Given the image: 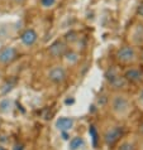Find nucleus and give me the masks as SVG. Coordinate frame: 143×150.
Listing matches in <instances>:
<instances>
[{
  "label": "nucleus",
  "mask_w": 143,
  "mask_h": 150,
  "mask_svg": "<svg viewBox=\"0 0 143 150\" xmlns=\"http://www.w3.org/2000/svg\"><path fill=\"white\" fill-rule=\"evenodd\" d=\"M110 111L118 120H125L133 111V105L130 98L122 91H115L110 97Z\"/></svg>",
  "instance_id": "1"
},
{
  "label": "nucleus",
  "mask_w": 143,
  "mask_h": 150,
  "mask_svg": "<svg viewBox=\"0 0 143 150\" xmlns=\"http://www.w3.org/2000/svg\"><path fill=\"white\" fill-rule=\"evenodd\" d=\"M117 59L119 63L125 66H132L138 61V53L133 45H124L117 51Z\"/></svg>",
  "instance_id": "2"
},
{
  "label": "nucleus",
  "mask_w": 143,
  "mask_h": 150,
  "mask_svg": "<svg viewBox=\"0 0 143 150\" xmlns=\"http://www.w3.org/2000/svg\"><path fill=\"white\" fill-rule=\"evenodd\" d=\"M122 136H123V127L118 124H112L104 130L103 139L108 146H113L122 139Z\"/></svg>",
  "instance_id": "3"
},
{
  "label": "nucleus",
  "mask_w": 143,
  "mask_h": 150,
  "mask_svg": "<svg viewBox=\"0 0 143 150\" xmlns=\"http://www.w3.org/2000/svg\"><path fill=\"white\" fill-rule=\"evenodd\" d=\"M105 78H107L109 86L115 91H122L128 86V82L124 78V76H122L117 69H113V68L109 69L108 72L105 73Z\"/></svg>",
  "instance_id": "4"
},
{
  "label": "nucleus",
  "mask_w": 143,
  "mask_h": 150,
  "mask_svg": "<svg viewBox=\"0 0 143 150\" xmlns=\"http://www.w3.org/2000/svg\"><path fill=\"white\" fill-rule=\"evenodd\" d=\"M47 78L53 85H62L67 80V71L64 66H53L48 69Z\"/></svg>",
  "instance_id": "5"
},
{
  "label": "nucleus",
  "mask_w": 143,
  "mask_h": 150,
  "mask_svg": "<svg viewBox=\"0 0 143 150\" xmlns=\"http://www.w3.org/2000/svg\"><path fill=\"white\" fill-rule=\"evenodd\" d=\"M123 76L128 83H133V85H141V83H143V69L139 67L129 66V67L125 68Z\"/></svg>",
  "instance_id": "6"
},
{
  "label": "nucleus",
  "mask_w": 143,
  "mask_h": 150,
  "mask_svg": "<svg viewBox=\"0 0 143 150\" xmlns=\"http://www.w3.org/2000/svg\"><path fill=\"white\" fill-rule=\"evenodd\" d=\"M16 57H18V51L15 47L6 45L0 49V64L1 66L10 64L11 62L16 59Z\"/></svg>",
  "instance_id": "7"
},
{
  "label": "nucleus",
  "mask_w": 143,
  "mask_h": 150,
  "mask_svg": "<svg viewBox=\"0 0 143 150\" xmlns=\"http://www.w3.org/2000/svg\"><path fill=\"white\" fill-rule=\"evenodd\" d=\"M19 38H20L22 45H24L26 48H31L37 43V40H38V33L33 28H27L26 30L22 32Z\"/></svg>",
  "instance_id": "8"
},
{
  "label": "nucleus",
  "mask_w": 143,
  "mask_h": 150,
  "mask_svg": "<svg viewBox=\"0 0 143 150\" xmlns=\"http://www.w3.org/2000/svg\"><path fill=\"white\" fill-rule=\"evenodd\" d=\"M67 52V45L65 42L62 40H56L49 45L48 48V54L52 58H61Z\"/></svg>",
  "instance_id": "9"
},
{
  "label": "nucleus",
  "mask_w": 143,
  "mask_h": 150,
  "mask_svg": "<svg viewBox=\"0 0 143 150\" xmlns=\"http://www.w3.org/2000/svg\"><path fill=\"white\" fill-rule=\"evenodd\" d=\"M128 39L134 45L143 44V24H136V25L132 27Z\"/></svg>",
  "instance_id": "10"
},
{
  "label": "nucleus",
  "mask_w": 143,
  "mask_h": 150,
  "mask_svg": "<svg viewBox=\"0 0 143 150\" xmlns=\"http://www.w3.org/2000/svg\"><path fill=\"white\" fill-rule=\"evenodd\" d=\"M74 126H75L74 117H67V116H61V117H58L56 120V122H54V127L60 132H62V131L70 132L74 129Z\"/></svg>",
  "instance_id": "11"
},
{
  "label": "nucleus",
  "mask_w": 143,
  "mask_h": 150,
  "mask_svg": "<svg viewBox=\"0 0 143 150\" xmlns=\"http://www.w3.org/2000/svg\"><path fill=\"white\" fill-rule=\"evenodd\" d=\"M14 109V100L11 97H3L0 100V114H10Z\"/></svg>",
  "instance_id": "12"
},
{
  "label": "nucleus",
  "mask_w": 143,
  "mask_h": 150,
  "mask_svg": "<svg viewBox=\"0 0 143 150\" xmlns=\"http://www.w3.org/2000/svg\"><path fill=\"white\" fill-rule=\"evenodd\" d=\"M85 146V139L82 136H74L69 141V149L70 150H81Z\"/></svg>",
  "instance_id": "13"
},
{
  "label": "nucleus",
  "mask_w": 143,
  "mask_h": 150,
  "mask_svg": "<svg viewBox=\"0 0 143 150\" xmlns=\"http://www.w3.org/2000/svg\"><path fill=\"white\" fill-rule=\"evenodd\" d=\"M64 58H65V62L67 64H70V66H75L77 63V62L80 61V54L77 52H75V51H67L65 54H64Z\"/></svg>",
  "instance_id": "14"
},
{
  "label": "nucleus",
  "mask_w": 143,
  "mask_h": 150,
  "mask_svg": "<svg viewBox=\"0 0 143 150\" xmlns=\"http://www.w3.org/2000/svg\"><path fill=\"white\" fill-rule=\"evenodd\" d=\"M117 150H137V145L132 140H123L118 144Z\"/></svg>",
  "instance_id": "15"
},
{
  "label": "nucleus",
  "mask_w": 143,
  "mask_h": 150,
  "mask_svg": "<svg viewBox=\"0 0 143 150\" xmlns=\"http://www.w3.org/2000/svg\"><path fill=\"white\" fill-rule=\"evenodd\" d=\"M57 4V0H39V5L42 9L44 10H49L54 8V5Z\"/></svg>",
  "instance_id": "16"
},
{
  "label": "nucleus",
  "mask_w": 143,
  "mask_h": 150,
  "mask_svg": "<svg viewBox=\"0 0 143 150\" xmlns=\"http://www.w3.org/2000/svg\"><path fill=\"white\" fill-rule=\"evenodd\" d=\"M89 132H90V135L92 137V143H94V145H96V144H98V137H99V135H98V131H96L95 126H90Z\"/></svg>",
  "instance_id": "17"
},
{
  "label": "nucleus",
  "mask_w": 143,
  "mask_h": 150,
  "mask_svg": "<svg viewBox=\"0 0 143 150\" xmlns=\"http://www.w3.org/2000/svg\"><path fill=\"white\" fill-rule=\"evenodd\" d=\"M137 103L143 109V87L138 91V93H137Z\"/></svg>",
  "instance_id": "18"
},
{
  "label": "nucleus",
  "mask_w": 143,
  "mask_h": 150,
  "mask_svg": "<svg viewBox=\"0 0 143 150\" xmlns=\"http://www.w3.org/2000/svg\"><path fill=\"white\" fill-rule=\"evenodd\" d=\"M137 16L143 22V1H142L139 5H138V8H137Z\"/></svg>",
  "instance_id": "19"
},
{
  "label": "nucleus",
  "mask_w": 143,
  "mask_h": 150,
  "mask_svg": "<svg viewBox=\"0 0 143 150\" xmlns=\"http://www.w3.org/2000/svg\"><path fill=\"white\" fill-rule=\"evenodd\" d=\"M11 150H26V149H24V145L23 144L16 143V144L13 145V149H11Z\"/></svg>",
  "instance_id": "20"
},
{
  "label": "nucleus",
  "mask_w": 143,
  "mask_h": 150,
  "mask_svg": "<svg viewBox=\"0 0 143 150\" xmlns=\"http://www.w3.org/2000/svg\"><path fill=\"white\" fill-rule=\"evenodd\" d=\"M11 1H13V3L15 4V5H23V4L26 3L27 0H11Z\"/></svg>",
  "instance_id": "21"
},
{
  "label": "nucleus",
  "mask_w": 143,
  "mask_h": 150,
  "mask_svg": "<svg viewBox=\"0 0 143 150\" xmlns=\"http://www.w3.org/2000/svg\"><path fill=\"white\" fill-rule=\"evenodd\" d=\"M138 131H139V134H142V135H143V122L139 125V127H138Z\"/></svg>",
  "instance_id": "22"
},
{
  "label": "nucleus",
  "mask_w": 143,
  "mask_h": 150,
  "mask_svg": "<svg viewBox=\"0 0 143 150\" xmlns=\"http://www.w3.org/2000/svg\"><path fill=\"white\" fill-rule=\"evenodd\" d=\"M137 149H138V150H143V140L141 141V144H139V146H138Z\"/></svg>",
  "instance_id": "23"
},
{
  "label": "nucleus",
  "mask_w": 143,
  "mask_h": 150,
  "mask_svg": "<svg viewBox=\"0 0 143 150\" xmlns=\"http://www.w3.org/2000/svg\"><path fill=\"white\" fill-rule=\"evenodd\" d=\"M0 150H6V149H5V148H4V146H3V145H0Z\"/></svg>",
  "instance_id": "24"
},
{
  "label": "nucleus",
  "mask_w": 143,
  "mask_h": 150,
  "mask_svg": "<svg viewBox=\"0 0 143 150\" xmlns=\"http://www.w3.org/2000/svg\"><path fill=\"white\" fill-rule=\"evenodd\" d=\"M141 58H142V62H143V51H142V54H141Z\"/></svg>",
  "instance_id": "25"
},
{
  "label": "nucleus",
  "mask_w": 143,
  "mask_h": 150,
  "mask_svg": "<svg viewBox=\"0 0 143 150\" xmlns=\"http://www.w3.org/2000/svg\"><path fill=\"white\" fill-rule=\"evenodd\" d=\"M0 77H1V72H0Z\"/></svg>",
  "instance_id": "26"
}]
</instances>
